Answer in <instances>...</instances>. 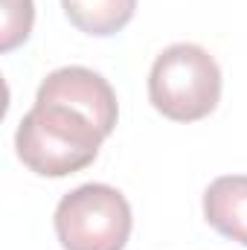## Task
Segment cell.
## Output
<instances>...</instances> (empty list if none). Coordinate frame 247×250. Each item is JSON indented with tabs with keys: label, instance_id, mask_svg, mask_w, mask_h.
I'll use <instances>...</instances> for the list:
<instances>
[{
	"label": "cell",
	"instance_id": "4",
	"mask_svg": "<svg viewBox=\"0 0 247 250\" xmlns=\"http://www.w3.org/2000/svg\"><path fill=\"white\" fill-rule=\"evenodd\" d=\"M35 99H53V102H64V105L76 108L90 123L99 125L105 131V137H111V131L117 128V117H120L117 93L108 84V79L90 67L73 64V67L53 70L41 82Z\"/></svg>",
	"mask_w": 247,
	"mask_h": 250
},
{
	"label": "cell",
	"instance_id": "5",
	"mask_svg": "<svg viewBox=\"0 0 247 250\" xmlns=\"http://www.w3.org/2000/svg\"><path fill=\"white\" fill-rule=\"evenodd\" d=\"M204 218L221 236L247 248V175H221L204 192Z\"/></svg>",
	"mask_w": 247,
	"mask_h": 250
},
{
	"label": "cell",
	"instance_id": "3",
	"mask_svg": "<svg viewBox=\"0 0 247 250\" xmlns=\"http://www.w3.org/2000/svg\"><path fill=\"white\" fill-rule=\"evenodd\" d=\"M131 224L125 195L108 184H84L56 207V236L64 250H125Z\"/></svg>",
	"mask_w": 247,
	"mask_h": 250
},
{
	"label": "cell",
	"instance_id": "7",
	"mask_svg": "<svg viewBox=\"0 0 247 250\" xmlns=\"http://www.w3.org/2000/svg\"><path fill=\"white\" fill-rule=\"evenodd\" d=\"M3 3V26H0V50L12 53L21 47L35 23V3L32 0H0Z\"/></svg>",
	"mask_w": 247,
	"mask_h": 250
},
{
	"label": "cell",
	"instance_id": "1",
	"mask_svg": "<svg viewBox=\"0 0 247 250\" xmlns=\"http://www.w3.org/2000/svg\"><path fill=\"white\" fill-rule=\"evenodd\" d=\"M105 131L76 108L35 99L15 134L21 163L41 178H67L90 166L102 148Z\"/></svg>",
	"mask_w": 247,
	"mask_h": 250
},
{
	"label": "cell",
	"instance_id": "2",
	"mask_svg": "<svg viewBox=\"0 0 247 250\" xmlns=\"http://www.w3.org/2000/svg\"><path fill=\"white\" fill-rule=\"evenodd\" d=\"M148 99L172 123H198L218 108L221 67L198 44H172L151 64Z\"/></svg>",
	"mask_w": 247,
	"mask_h": 250
},
{
	"label": "cell",
	"instance_id": "6",
	"mask_svg": "<svg viewBox=\"0 0 247 250\" xmlns=\"http://www.w3.org/2000/svg\"><path fill=\"white\" fill-rule=\"evenodd\" d=\"M67 21L93 38H108L125 29L134 18L137 0H62Z\"/></svg>",
	"mask_w": 247,
	"mask_h": 250
}]
</instances>
